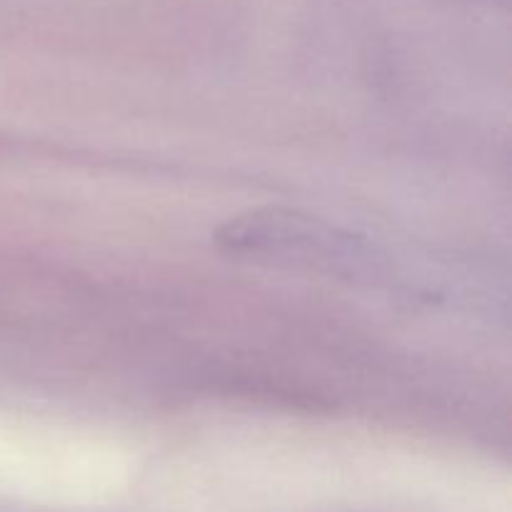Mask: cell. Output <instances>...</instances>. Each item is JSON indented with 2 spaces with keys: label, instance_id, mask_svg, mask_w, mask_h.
Masks as SVG:
<instances>
[{
  "label": "cell",
  "instance_id": "cell-1",
  "mask_svg": "<svg viewBox=\"0 0 512 512\" xmlns=\"http://www.w3.org/2000/svg\"><path fill=\"white\" fill-rule=\"evenodd\" d=\"M220 243L235 253L273 255L310 265L328 263L335 273L343 270V265L358 273L365 260L363 248L358 240H353V235L338 233L308 215L285 210H263L243 215L235 223L230 220L220 233Z\"/></svg>",
  "mask_w": 512,
  "mask_h": 512
}]
</instances>
